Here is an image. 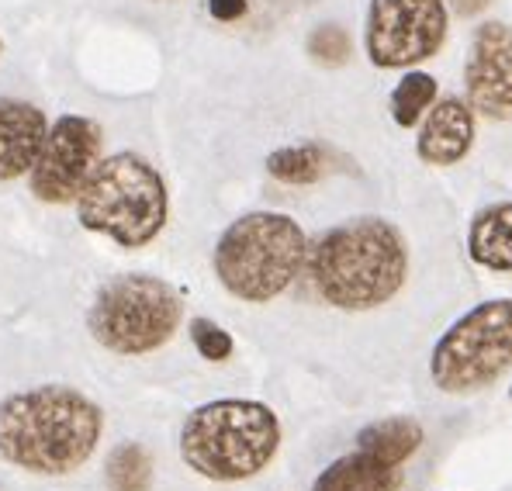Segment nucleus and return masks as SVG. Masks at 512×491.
Returning <instances> with one entry per match:
<instances>
[{"label":"nucleus","mask_w":512,"mask_h":491,"mask_svg":"<svg viewBox=\"0 0 512 491\" xmlns=\"http://www.w3.org/2000/svg\"><path fill=\"white\" fill-rule=\"evenodd\" d=\"M101 440V409L77 388L42 384L0 402V457L32 474H70Z\"/></svg>","instance_id":"1"},{"label":"nucleus","mask_w":512,"mask_h":491,"mask_svg":"<svg viewBox=\"0 0 512 491\" xmlns=\"http://www.w3.org/2000/svg\"><path fill=\"white\" fill-rule=\"evenodd\" d=\"M305 270L322 301L346 312H367L402 291L409 253L391 222L353 218L308 246Z\"/></svg>","instance_id":"2"},{"label":"nucleus","mask_w":512,"mask_h":491,"mask_svg":"<svg viewBox=\"0 0 512 491\" xmlns=\"http://www.w3.org/2000/svg\"><path fill=\"white\" fill-rule=\"evenodd\" d=\"M170 215V194L160 170L139 153L97 160L77 198L80 225L125 249L153 243Z\"/></svg>","instance_id":"3"},{"label":"nucleus","mask_w":512,"mask_h":491,"mask_svg":"<svg viewBox=\"0 0 512 491\" xmlns=\"http://www.w3.org/2000/svg\"><path fill=\"white\" fill-rule=\"evenodd\" d=\"M308 256V239L295 218L281 211H250L222 232L215 274L239 301H263L288 291Z\"/></svg>","instance_id":"4"},{"label":"nucleus","mask_w":512,"mask_h":491,"mask_svg":"<svg viewBox=\"0 0 512 491\" xmlns=\"http://www.w3.org/2000/svg\"><path fill=\"white\" fill-rule=\"evenodd\" d=\"M281 447V422L260 402L201 405L180 429V453L187 467L212 481H243L260 474Z\"/></svg>","instance_id":"5"},{"label":"nucleus","mask_w":512,"mask_h":491,"mask_svg":"<svg viewBox=\"0 0 512 491\" xmlns=\"http://www.w3.org/2000/svg\"><path fill=\"white\" fill-rule=\"evenodd\" d=\"M184 315V301L153 274H122L97 291L90 308V336L111 353L142 357L170 343Z\"/></svg>","instance_id":"6"},{"label":"nucleus","mask_w":512,"mask_h":491,"mask_svg":"<svg viewBox=\"0 0 512 491\" xmlns=\"http://www.w3.org/2000/svg\"><path fill=\"white\" fill-rule=\"evenodd\" d=\"M512 367V301L495 298L471 308L436 343L429 374L447 395L488 388Z\"/></svg>","instance_id":"7"},{"label":"nucleus","mask_w":512,"mask_h":491,"mask_svg":"<svg viewBox=\"0 0 512 491\" xmlns=\"http://www.w3.org/2000/svg\"><path fill=\"white\" fill-rule=\"evenodd\" d=\"M447 39L443 0H371L367 11V59L381 70H405L440 52Z\"/></svg>","instance_id":"8"},{"label":"nucleus","mask_w":512,"mask_h":491,"mask_svg":"<svg viewBox=\"0 0 512 491\" xmlns=\"http://www.w3.org/2000/svg\"><path fill=\"white\" fill-rule=\"evenodd\" d=\"M101 153V125L84 115H63L49 125L42 153L32 166V194L45 205H70L84 191Z\"/></svg>","instance_id":"9"},{"label":"nucleus","mask_w":512,"mask_h":491,"mask_svg":"<svg viewBox=\"0 0 512 491\" xmlns=\"http://www.w3.org/2000/svg\"><path fill=\"white\" fill-rule=\"evenodd\" d=\"M464 87H468L471 111L495 122L512 118V28L502 21L478 25L464 63Z\"/></svg>","instance_id":"10"},{"label":"nucleus","mask_w":512,"mask_h":491,"mask_svg":"<svg viewBox=\"0 0 512 491\" xmlns=\"http://www.w3.org/2000/svg\"><path fill=\"white\" fill-rule=\"evenodd\" d=\"M45 132H49V122L42 108L21 97H0V184L32 173Z\"/></svg>","instance_id":"11"},{"label":"nucleus","mask_w":512,"mask_h":491,"mask_svg":"<svg viewBox=\"0 0 512 491\" xmlns=\"http://www.w3.org/2000/svg\"><path fill=\"white\" fill-rule=\"evenodd\" d=\"M474 142V111L461 97H443L423 115V128H419V156L423 163L450 166L468 156Z\"/></svg>","instance_id":"12"},{"label":"nucleus","mask_w":512,"mask_h":491,"mask_svg":"<svg viewBox=\"0 0 512 491\" xmlns=\"http://www.w3.org/2000/svg\"><path fill=\"white\" fill-rule=\"evenodd\" d=\"M398 488V467L384 464L371 453L357 450L350 457H340L319 474L312 491H395Z\"/></svg>","instance_id":"13"},{"label":"nucleus","mask_w":512,"mask_h":491,"mask_svg":"<svg viewBox=\"0 0 512 491\" xmlns=\"http://www.w3.org/2000/svg\"><path fill=\"white\" fill-rule=\"evenodd\" d=\"M471 260L488 270H512V205L485 208L468 236Z\"/></svg>","instance_id":"14"},{"label":"nucleus","mask_w":512,"mask_h":491,"mask_svg":"<svg viewBox=\"0 0 512 491\" xmlns=\"http://www.w3.org/2000/svg\"><path fill=\"white\" fill-rule=\"evenodd\" d=\"M423 443V429L419 422L412 419H384V422H374L367 426L364 433L357 436V447L371 457L384 460V464H402L412 450Z\"/></svg>","instance_id":"15"},{"label":"nucleus","mask_w":512,"mask_h":491,"mask_svg":"<svg viewBox=\"0 0 512 491\" xmlns=\"http://www.w3.org/2000/svg\"><path fill=\"white\" fill-rule=\"evenodd\" d=\"M108 488L111 491H149L153 485V460L142 443H118L108 457Z\"/></svg>","instance_id":"16"},{"label":"nucleus","mask_w":512,"mask_h":491,"mask_svg":"<svg viewBox=\"0 0 512 491\" xmlns=\"http://www.w3.org/2000/svg\"><path fill=\"white\" fill-rule=\"evenodd\" d=\"M436 104V80L429 73H405L391 90V118L402 128H412Z\"/></svg>","instance_id":"17"},{"label":"nucleus","mask_w":512,"mask_h":491,"mask_svg":"<svg viewBox=\"0 0 512 491\" xmlns=\"http://www.w3.org/2000/svg\"><path fill=\"white\" fill-rule=\"evenodd\" d=\"M270 177L284 184H315L326 173V153L319 146H288L270 153L267 160Z\"/></svg>","instance_id":"18"},{"label":"nucleus","mask_w":512,"mask_h":491,"mask_svg":"<svg viewBox=\"0 0 512 491\" xmlns=\"http://www.w3.org/2000/svg\"><path fill=\"white\" fill-rule=\"evenodd\" d=\"M308 52L322 66H343L350 59V35L340 25H319L308 35Z\"/></svg>","instance_id":"19"},{"label":"nucleus","mask_w":512,"mask_h":491,"mask_svg":"<svg viewBox=\"0 0 512 491\" xmlns=\"http://www.w3.org/2000/svg\"><path fill=\"white\" fill-rule=\"evenodd\" d=\"M191 339L198 346V353L212 364H222V360L232 357V336L222 326H215L212 319H194L191 322Z\"/></svg>","instance_id":"20"},{"label":"nucleus","mask_w":512,"mask_h":491,"mask_svg":"<svg viewBox=\"0 0 512 491\" xmlns=\"http://www.w3.org/2000/svg\"><path fill=\"white\" fill-rule=\"evenodd\" d=\"M208 7H212V18L218 21H236L246 14V0H208Z\"/></svg>","instance_id":"21"},{"label":"nucleus","mask_w":512,"mask_h":491,"mask_svg":"<svg viewBox=\"0 0 512 491\" xmlns=\"http://www.w3.org/2000/svg\"><path fill=\"white\" fill-rule=\"evenodd\" d=\"M485 4L488 0H454L457 14H478V11H485Z\"/></svg>","instance_id":"22"},{"label":"nucleus","mask_w":512,"mask_h":491,"mask_svg":"<svg viewBox=\"0 0 512 491\" xmlns=\"http://www.w3.org/2000/svg\"><path fill=\"white\" fill-rule=\"evenodd\" d=\"M0 52H4V42H0Z\"/></svg>","instance_id":"23"}]
</instances>
